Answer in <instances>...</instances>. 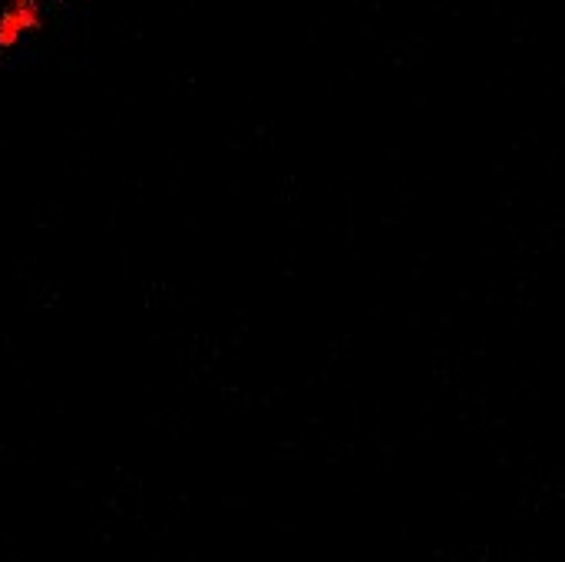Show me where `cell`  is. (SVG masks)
Wrapping results in <instances>:
<instances>
[{"mask_svg":"<svg viewBox=\"0 0 565 562\" xmlns=\"http://www.w3.org/2000/svg\"><path fill=\"white\" fill-rule=\"evenodd\" d=\"M43 24V7L40 4H7L0 13V50L17 47L23 36H30Z\"/></svg>","mask_w":565,"mask_h":562,"instance_id":"1","label":"cell"},{"mask_svg":"<svg viewBox=\"0 0 565 562\" xmlns=\"http://www.w3.org/2000/svg\"><path fill=\"white\" fill-rule=\"evenodd\" d=\"M7 4H40V0H7Z\"/></svg>","mask_w":565,"mask_h":562,"instance_id":"2","label":"cell"}]
</instances>
